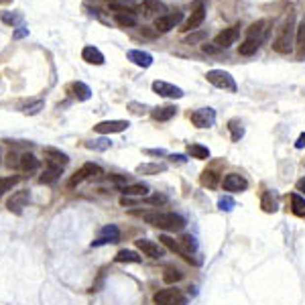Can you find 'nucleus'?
Here are the masks:
<instances>
[{"label": "nucleus", "instance_id": "58836bf2", "mask_svg": "<svg viewBox=\"0 0 305 305\" xmlns=\"http://www.w3.org/2000/svg\"><path fill=\"white\" fill-rule=\"evenodd\" d=\"M110 141L108 139H98V141H88L86 143V149H90V151H106V149H110Z\"/></svg>", "mask_w": 305, "mask_h": 305}, {"label": "nucleus", "instance_id": "49530a36", "mask_svg": "<svg viewBox=\"0 0 305 305\" xmlns=\"http://www.w3.org/2000/svg\"><path fill=\"white\" fill-rule=\"evenodd\" d=\"M145 152H147V155H151V157H163L165 155L163 149H147Z\"/></svg>", "mask_w": 305, "mask_h": 305}, {"label": "nucleus", "instance_id": "20e7f679", "mask_svg": "<svg viewBox=\"0 0 305 305\" xmlns=\"http://www.w3.org/2000/svg\"><path fill=\"white\" fill-rule=\"evenodd\" d=\"M98 175H102L100 165H96V163H86V165H81L77 171L70 177V181H67V188H77L81 181H86V179H90V177H98Z\"/></svg>", "mask_w": 305, "mask_h": 305}, {"label": "nucleus", "instance_id": "9b49d317", "mask_svg": "<svg viewBox=\"0 0 305 305\" xmlns=\"http://www.w3.org/2000/svg\"><path fill=\"white\" fill-rule=\"evenodd\" d=\"M183 19L181 12H175V14H163L159 19H155V31L157 33H169L171 29H175Z\"/></svg>", "mask_w": 305, "mask_h": 305}, {"label": "nucleus", "instance_id": "bb28decb", "mask_svg": "<svg viewBox=\"0 0 305 305\" xmlns=\"http://www.w3.org/2000/svg\"><path fill=\"white\" fill-rule=\"evenodd\" d=\"M159 240L169 248V250H173V252H177L181 259H185L188 261V257H185V252H183V248H181V244H179V240H175V238H171V236H167V234H161L159 236Z\"/></svg>", "mask_w": 305, "mask_h": 305}, {"label": "nucleus", "instance_id": "393cba45", "mask_svg": "<svg viewBox=\"0 0 305 305\" xmlns=\"http://www.w3.org/2000/svg\"><path fill=\"white\" fill-rule=\"evenodd\" d=\"M19 165L25 173H31V171H35V169L39 167V159L33 155V152H25V155L19 159Z\"/></svg>", "mask_w": 305, "mask_h": 305}, {"label": "nucleus", "instance_id": "4c0bfd02", "mask_svg": "<svg viewBox=\"0 0 305 305\" xmlns=\"http://www.w3.org/2000/svg\"><path fill=\"white\" fill-rule=\"evenodd\" d=\"M228 128H230V132H232V141H234V143L240 141V139L244 137V128H242V124H240L238 120H230V122H228Z\"/></svg>", "mask_w": 305, "mask_h": 305}, {"label": "nucleus", "instance_id": "09e8293b", "mask_svg": "<svg viewBox=\"0 0 305 305\" xmlns=\"http://www.w3.org/2000/svg\"><path fill=\"white\" fill-rule=\"evenodd\" d=\"M16 159H19V157H16L14 152H8V157H6V165H8V167H14L16 163H19V161H16Z\"/></svg>", "mask_w": 305, "mask_h": 305}, {"label": "nucleus", "instance_id": "cd10ccee", "mask_svg": "<svg viewBox=\"0 0 305 305\" xmlns=\"http://www.w3.org/2000/svg\"><path fill=\"white\" fill-rule=\"evenodd\" d=\"M167 165L163 163H143L137 167V173H143V175H155V173H161L165 171Z\"/></svg>", "mask_w": 305, "mask_h": 305}, {"label": "nucleus", "instance_id": "5701e85b", "mask_svg": "<svg viewBox=\"0 0 305 305\" xmlns=\"http://www.w3.org/2000/svg\"><path fill=\"white\" fill-rule=\"evenodd\" d=\"M152 118L159 122H167V120H171V118L177 114V106H171V104H167V106H161V108H155L151 112Z\"/></svg>", "mask_w": 305, "mask_h": 305}, {"label": "nucleus", "instance_id": "2f4dec72", "mask_svg": "<svg viewBox=\"0 0 305 305\" xmlns=\"http://www.w3.org/2000/svg\"><path fill=\"white\" fill-rule=\"evenodd\" d=\"M188 152L193 157V159H210V149L208 147H203V145H188Z\"/></svg>", "mask_w": 305, "mask_h": 305}, {"label": "nucleus", "instance_id": "f3484780", "mask_svg": "<svg viewBox=\"0 0 305 305\" xmlns=\"http://www.w3.org/2000/svg\"><path fill=\"white\" fill-rule=\"evenodd\" d=\"M126 57H128V61H132L139 67H151L152 65V55L147 53V51H141V49H130L126 53Z\"/></svg>", "mask_w": 305, "mask_h": 305}, {"label": "nucleus", "instance_id": "b1692460", "mask_svg": "<svg viewBox=\"0 0 305 305\" xmlns=\"http://www.w3.org/2000/svg\"><path fill=\"white\" fill-rule=\"evenodd\" d=\"M261 208L267 212V214H275L279 210V199L273 191H265L263 193V199H261Z\"/></svg>", "mask_w": 305, "mask_h": 305}, {"label": "nucleus", "instance_id": "423d86ee", "mask_svg": "<svg viewBox=\"0 0 305 305\" xmlns=\"http://www.w3.org/2000/svg\"><path fill=\"white\" fill-rule=\"evenodd\" d=\"M238 37H240V27H238V25H234V27L224 29L222 33H220V35H216L214 45L220 47V49H228L230 45H234L236 41H238Z\"/></svg>", "mask_w": 305, "mask_h": 305}, {"label": "nucleus", "instance_id": "4468645a", "mask_svg": "<svg viewBox=\"0 0 305 305\" xmlns=\"http://www.w3.org/2000/svg\"><path fill=\"white\" fill-rule=\"evenodd\" d=\"M128 126L130 124L126 120H104V122H98L94 130L100 134H112V132H124Z\"/></svg>", "mask_w": 305, "mask_h": 305}, {"label": "nucleus", "instance_id": "f03ea898", "mask_svg": "<svg viewBox=\"0 0 305 305\" xmlns=\"http://www.w3.org/2000/svg\"><path fill=\"white\" fill-rule=\"evenodd\" d=\"M293 31H295V14L289 12L285 16V21L281 23V27L277 29V37L273 41V49L281 55L291 53L293 49Z\"/></svg>", "mask_w": 305, "mask_h": 305}, {"label": "nucleus", "instance_id": "39448f33", "mask_svg": "<svg viewBox=\"0 0 305 305\" xmlns=\"http://www.w3.org/2000/svg\"><path fill=\"white\" fill-rule=\"evenodd\" d=\"M155 303L157 305H185L188 299L183 297V293L179 289H161L155 293Z\"/></svg>", "mask_w": 305, "mask_h": 305}, {"label": "nucleus", "instance_id": "e433bc0d", "mask_svg": "<svg viewBox=\"0 0 305 305\" xmlns=\"http://www.w3.org/2000/svg\"><path fill=\"white\" fill-rule=\"evenodd\" d=\"M43 108H45V102H43V100H35V102H31V104L23 106L21 110H23V114H27V116H35V114H39Z\"/></svg>", "mask_w": 305, "mask_h": 305}, {"label": "nucleus", "instance_id": "79ce46f5", "mask_svg": "<svg viewBox=\"0 0 305 305\" xmlns=\"http://www.w3.org/2000/svg\"><path fill=\"white\" fill-rule=\"evenodd\" d=\"M218 206H220V210H222V212H230V210L236 206V201H234L230 195H224V197H220Z\"/></svg>", "mask_w": 305, "mask_h": 305}, {"label": "nucleus", "instance_id": "f704fd0d", "mask_svg": "<svg viewBox=\"0 0 305 305\" xmlns=\"http://www.w3.org/2000/svg\"><path fill=\"white\" fill-rule=\"evenodd\" d=\"M19 175H8V177H0V195H4L6 191H10L16 183H19Z\"/></svg>", "mask_w": 305, "mask_h": 305}, {"label": "nucleus", "instance_id": "8fccbe9b", "mask_svg": "<svg viewBox=\"0 0 305 305\" xmlns=\"http://www.w3.org/2000/svg\"><path fill=\"white\" fill-rule=\"evenodd\" d=\"M295 149H305V132L299 134V139H297V143H295Z\"/></svg>", "mask_w": 305, "mask_h": 305}, {"label": "nucleus", "instance_id": "0eeeda50", "mask_svg": "<svg viewBox=\"0 0 305 305\" xmlns=\"http://www.w3.org/2000/svg\"><path fill=\"white\" fill-rule=\"evenodd\" d=\"M203 21H206V6H203V2L199 0L197 6L191 10L190 19L185 21V25H183V29H181V31H185V33H193V31H197V29L201 27V23H203Z\"/></svg>", "mask_w": 305, "mask_h": 305}, {"label": "nucleus", "instance_id": "1a4fd4ad", "mask_svg": "<svg viewBox=\"0 0 305 305\" xmlns=\"http://www.w3.org/2000/svg\"><path fill=\"white\" fill-rule=\"evenodd\" d=\"M139 12L143 16H147V19H152V16H163L167 14V6L161 2V0H143V2L139 4Z\"/></svg>", "mask_w": 305, "mask_h": 305}, {"label": "nucleus", "instance_id": "a19ab883", "mask_svg": "<svg viewBox=\"0 0 305 305\" xmlns=\"http://www.w3.org/2000/svg\"><path fill=\"white\" fill-rule=\"evenodd\" d=\"M2 23L10 25V27H16V25H23V14H16V12H2Z\"/></svg>", "mask_w": 305, "mask_h": 305}, {"label": "nucleus", "instance_id": "a878e982", "mask_svg": "<svg viewBox=\"0 0 305 305\" xmlns=\"http://www.w3.org/2000/svg\"><path fill=\"white\" fill-rule=\"evenodd\" d=\"M120 191H122V195H147L149 193V185H145V183H132V185H124V188H120Z\"/></svg>", "mask_w": 305, "mask_h": 305}, {"label": "nucleus", "instance_id": "412c9836", "mask_svg": "<svg viewBox=\"0 0 305 305\" xmlns=\"http://www.w3.org/2000/svg\"><path fill=\"white\" fill-rule=\"evenodd\" d=\"M61 173H63V167H59V165H47V169H45V171L41 173V177H39V183L41 185L55 183Z\"/></svg>", "mask_w": 305, "mask_h": 305}, {"label": "nucleus", "instance_id": "c03bdc74", "mask_svg": "<svg viewBox=\"0 0 305 305\" xmlns=\"http://www.w3.org/2000/svg\"><path fill=\"white\" fill-rule=\"evenodd\" d=\"M203 37H206V33L199 31V33H191V35H190L188 39H185V41H188V43H197V41H201Z\"/></svg>", "mask_w": 305, "mask_h": 305}, {"label": "nucleus", "instance_id": "7c9ffc66", "mask_svg": "<svg viewBox=\"0 0 305 305\" xmlns=\"http://www.w3.org/2000/svg\"><path fill=\"white\" fill-rule=\"evenodd\" d=\"M291 212L299 218H305V197L299 193H291Z\"/></svg>", "mask_w": 305, "mask_h": 305}, {"label": "nucleus", "instance_id": "603ef678", "mask_svg": "<svg viewBox=\"0 0 305 305\" xmlns=\"http://www.w3.org/2000/svg\"><path fill=\"white\" fill-rule=\"evenodd\" d=\"M171 159H173V161H179V163H183V161H185V157H183V155H173Z\"/></svg>", "mask_w": 305, "mask_h": 305}, {"label": "nucleus", "instance_id": "6ab92c4d", "mask_svg": "<svg viewBox=\"0 0 305 305\" xmlns=\"http://www.w3.org/2000/svg\"><path fill=\"white\" fill-rule=\"evenodd\" d=\"M81 59L90 63V65H104V55H102V51L94 45H88V47H83L81 51Z\"/></svg>", "mask_w": 305, "mask_h": 305}, {"label": "nucleus", "instance_id": "9d476101", "mask_svg": "<svg viewBox=\"0 0 305 305\" xmlns=\"http://www.w3.org/2000/svg\"><path fill=\"white\" fill-rule=\"evenodd\" d=\"M27 203H29V191H27V190H23V191H14V193L8 197V201H6V208H8V212H10V214L21 216Z\"/></svg>", "mask_w": 305, "mask_h": 305}, {"label": "nucleus", "instance_id": "aec40b11", "mask_svg": "<svg viewBox=\"0 0 305 305\" xmlns=\"http://www.w3.org/2000/svg\"><path fill=\"white\" fill-rule=\"evenodd\" d=\"M67 92H70L77 102H86V100H90V96H92V90H90L83 81H74L72 86L67 88Z\"/></svg>", "mask_w": 305, "mask_h": 305}, {"label": "nucleus", "instance_id": "c9c22d12", "mask_svg": "<svg viewBox=\"0 0 305 305\" xmlns=\"http://www.w3.org/2000/svg\"><path fill=\"white\" fill-rule=\"evenodd\" d=\"M305 55V21L297 27V57L301 59Z\"/></svg>", "mask_w": 305, "mask_h": 305}, {"label": "nucleus", "instance_id": "f257e3e1", "mask_svg": "<svg viewBox=\"0 0 305 305\" xmlns=\"http://www.w3.org/2000/svg\"><path fill=\"white\" fill-rule=\"evenodd\" d=\"M137 216H141L145 222H149L151 226L161 228V230H169V232H179L185 228V218L175 214V212H134Z\"/></svg>", "mask_w": 305, "mask_h": 305}, {"label": "nucleus", "instance_id": "a18cd8bd", "mask_svg": "<svg viewBox=\"0 0 305 305\" xmlns=\"http://www.w3.org/2000/svg\"><path fill=\"white\" fill-rule=\"evenodd\" d=\"M27 35H29V29H27V27H19V29L12 33L14 39H23V37H27Z\"/></svg>", "mask_w": 305, "mask_h": 305}, {"label": "nucleus", "instance_id": "c85d7f7f", "mask_svg": "<svg viewBox=\"0 0 305 305\" xmlns=\"http://www.w3.org/2000/svg\"><path fill=\"white\" fill-rule=\"evenodd\" d=\"M114 19H116V23L118 25H120V27H137V14H134V12H116V16H114Z\"/></svg>", "mask_w": 305, "mask_h": 305}, {"label": "nucleus", "instance_id": "37998d69", "mask_svg": "<svg viewBox=\"0 0 305 305\" xmlns=\"http://www.w3.org/2000/svg\"><path fill=\"white\" fill-rule=\"evenodd\" d=\"M145 201H147V203H151V206H161V203H165V201H167V195H163V193H155V195H149V197H145Z\"/></svg>", "mask_w": 305, "mask_h": 305}, {"label": "nucleus", "instance_id": "5fc2aeb1", "mask_svg": "<svg viewBox=\"0 0 305 305\" xmlns=\"http://www.w3.org/2000/svg\"><path fill=\"white\" fill-rule=\"evenodd\" d=\"M303 165H305V161H303Z\"/></svg>", "mask_w": 305, "mask_h": 305}, {"label": "nucleus", "instance_id": "864d4df0", "mask_svg": "<svg viewBox=\"0 0 305 305\" xmlns=\"http://www.w3.org/2000/svg\"><path fill=\"white\" fill-rule=\"evenodd\" d=\"M12 0H0V4H10Z\"/></svg>", "mask_w": 305, "mask_h": 305}, {"label": "nucleus", "instance_id": "6e6552de", "mask_svg": "<svg viewBox=\"0 0 305 305\" xmlns=\"http://www.w3.org/2000/svg\"><path fill=\"white\" fill-rule=\"evenodd\" d=\"M191 124L197 128H210L216 122V112L212 108H199L195 112H191Z\"/></svg>", "mask_w": 305, "mask_h": 305}, {"label": "nucleus", "instance_id": "4be33fe9", "mask_svg": "<svg viewBox=\"0 0 305 305\" xmlns=\"http://www.w3.org/2000/svg\"><path fill=\"white\" fill-rule=\"evenodd\" d=\"M45 157L49 161V165H59V167H65L67 163H70V157L65 155V152L57 151V149H45Z\"/></svg>", "mask_w": 305, "mask_h": 305}, {"label": "nucleus", "instance_id": "473e14b6", "mask_svg": "<svg viewBox=\"0 0 305 305\" xmlns=\"http://www.w3.org/2000/svg\"><path fill=\"white\" fill-rule=\"evenodd\" d=\"M114 261H116V263H137V265H139L143 259L139 257L137 252H132V250H120V252H118L116 257H114Z\"/></svg>", "mask_w": 305, "mask_h": 305}, {"label": "nucleus", "instance_id": "7ed1b4c3", "mask_svg": "<svg viewBox=\"0 0 305 305\" xmlns=\"http://www.w3.org/2000/svg\"><path fill=\"white\" fill-rule=\"evenodd\" d=\"M206 79L212 83V86H216V88L230 90V92H236V90H238V88H236L234 77H232L228 72H224V70H210V72L206 74Z\"/></svg>", "mask_w": 305, "mask_h": 305}, {"label": "nucleus", "instance_id": "c756f323", "mask_svg": "<svg viewBox=\"0 0 305 305\" xmlns=\"http://www.w3.org/2000/svg\"><path fill=\"white\" fill-rule=\"evenodd\" d=\"M263 43L261 41H254V39H244V43L238 47V53L240 55H254V53H257V51H259V47H261Z\"/></svg>", "mask_w": 305, "mask_h": 305}, {"label": "nucleus", "instance_id": "de8ad7c7", "mask_svg": "<svg viewBox=\"0 0 305 305\" xmlns=\"http://www.w3.org/2000/svg\"><path fill=\"white\" fill-rule=\"evenodd\" d=\"M128 108H130L134 114H143V112L147 110L145 106H141V104H134V102H130V104H128Z\"/></svg>", "mask_w": 305, "mask_h": 305}, {"label": "nucleus", "instance_id": "ea45409f", "mask_svg": "<svg viewBox=\"0 0 305 305\" xmlns=\"http://www.w3.org/2000/svg\"><path fill=\"white\" fill-rule=\"evenodd\" d=\"M201 183L206 185V188H216L218 185V173L216 171H203V175H201Z\"/></svg>", "mask_w": 305, "mask_h": 305}, {"label": "nucleus", "instance_id": "a211bd4d", "mask_svg": "<svg viewBox=\"0 0 305 305\" xmlns=\"http://www.w3.org/2000/svg\"><path fill=\"white\" fill-rule=\"evenodd\" d=\"M268 27V23L267 21H257V23H252L248 29H246V39H254V41H265V37H267V29Z\"/></svg>", "mask_w": 305, "mask_h": 305}, {"label": "nucleus", "instance_id": "ddd939ff", "mask_svg": "<svg viewBox=\"0 0 305 305\" xmlns=\"http://www.w3.org/2000/svg\"><path fill=\"white\" fill-rule=\"evenodd\" d=\"M152 92H157L163 98H183V90L173 86V83H167V81H152Z\"/></svg>", "mask_w": 305, "mask_h": 305}, {"label": "nucleus", "instance_id": "2eb2a0df", "mask_svg": "<svg viewBox=\"0 0 305 305\" xmlns=\"http://www.w3.org/2000/svg\"><path fill=\"white\" fill-rule=\"evenodd\" d=\"M134 244H137V248L145 254V257H149V259H159V257H163V248L157 242H152V240L139 238V240H134Z\"/></svg>", "mask_w": 305, "mask_h": 305}, {"label": "nucleus", "instance_id": "dca6fc26", "mask_svg": "<svg viewBox=\"0 0 305 305\" xmlns=\"http://www.w3.org/2000/svg\"><path fill=\"white\" fill-rule=\"evenodd\" d=\"M222 185H224L226 191H244L248 188V181L242 175H238V173H228L224 177Z\"/></svg>", "mask_w": 305, "mask_h": 305}, {"label": "nucleus", "instance_id": "72a5a7b5", "mask_svg": "<svg viewBox=\"0 0 305 305\" xmlns=\"http://www.w3.org/2000/svg\"><path fill=\"white\" fill-rule=\"evenodd\" d=\"M183 279V273L179 268H173V267H167L165 268V273H163V281L167 283V285H173V283H177V281H181Z\"/></svg>", "mask_w": 305, "mask_h": 305}, {"label": "nucleus", "instance_id": "3c124183", "mask_svg": "<svg viewBox=\"0 0 305 305\" xmlns=\"http://www.w3.org/2000/svg\"><path fill=\"white\" fill-rule=\"evenodd\" d=\"M297 191H301V193L305 195V177H301V179L297 181Z\"/></svg>", "mask_w": 305, "mask_h": 305}, {"label": "nucleus", "instance_id": "f8f14e48", "mask_svg": "<svg viewBox=\"0 0 305 305\" xmlns=\"http://www.w3.org/2000/svg\"><path fill=\"white\" fill-rule=\"evenodd\" d=\"M120 240V230H118V226L116 224H108V226H104L100 230V238L98 240H94V244L92 246H102V244H114V242H118Z\"/></svg>", "mask_w": 305, "mask_h": 305}]
</instances>
